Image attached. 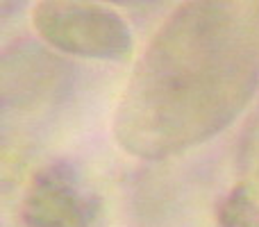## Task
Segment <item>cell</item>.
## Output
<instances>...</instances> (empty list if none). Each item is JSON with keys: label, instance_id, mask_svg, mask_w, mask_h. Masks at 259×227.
Wrapping results in <instances>:
<instances>
[{"label": "cell", "instance_id": "cell-2", "mask_svg": "<svg viewBox=\"0 0 259 227\" xmlns=\"http://www.w3.org/2000/svg\"><path fill=\"white\" fill-rule=\"evenodd\" d=\"M39 32L57 48L87 57H125L130 32L118 16L98 7L41 5L34 16Z\"/></svg>", "mask_w": 259, "mask_h": 227}, {"label": "cell", "instance_id": "cell-3", "mask_svg": "<svg viewBox=\"0 0 259 227\" xmlns=\"http://www.w3.org/2000/svg\"><path fill=\"white\" fill-rule=\"evenodd\" d=\"M34 227H91V205L59 173L46 177L34 189L27 205Z\"/></svg>", "mask_w": 259, "mask_h": 227}, {"label": "cell", "instance_id": "cell-1", "mask_svg": "<svg viewBox=\"0 0 259 227\" xmlns=\"http://www.w3.org/2000/svg\"><path fill=\"white\" fill-rule=\"evenodd\" d=\"M250 25L225 5H193L157 36L125 96L121 139L137 152H168L221 129L257 86Z\"/></svg>", "mask_w": 259, "mask_h": 227}]
</instances>
